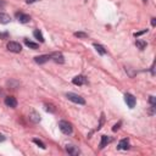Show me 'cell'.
<instances>
[{"instance_id":"27","label":"cell","mask_w":156,"mask_h":156,"mask_svg":"<svg viewBox=\"0 0 156 156\" xmlns=\"http://www.w3.org/2000/svg\"><path fill=\"white\" fill-rule=\"evenodd\" d=\"M151 24H152V26L156 24V18H151Z\"/></svg>"},{"instance_id":"20","label":"cell","mask_w":156,"mask_h":156,"mask_svg":"<svg viewBox=\"0 0 156 156\" xmlns=\"http://www.w3.org/2000/svg\"><path fill=\"white\" fill-rule=\"evenodd\" d=\"M74 35H76V37H78V38H87V37H88V34H87V33H84V32H76V33H74Z\"/></svg>"},{"instance_id":"6","label":"cell","mask_w":156,"mask_h":156,"mask_svg":"<svg viewBox=\"0 0 156 156\" xmlns=\"http://www.w3.org/2000/svg\"><path fill=\"white\" fill-rule=\"evenodd\" d=\"M124 101H126V104L128 105L129 108H133L135 106V98L132 94H126L124 95Z\"/></svg>"},{"instance_id":"25","label":"cell","mask_w":156,"mask_h":156,"mask_svg":"<svg viewBox=\"0 0 156 156\" xmlns=\"http://www.w3.org/2000/svg\"><path fill=\"white\" fill-rule=\"evenodd\" d=\"M9 37V33L6 32V33H0V38H4V39H6Z\"/></svg>"},{"instance_id":"5","label":"cell","mask_w":156,"mask_h":156,"mask_svg":"<svg viewBox=\"0 0 156 156\" xmlns=\"http://www.w3.org/2000/svg\"><path fill=\"white\" fill-rule=\"evenodd\" d=\"M72 83H73L74 85H84V84L88 83V80H87V78H85L84 76L79 74V76H76V77L72 79Z\"/></svg>"},{"instance_id":"9","label":"cell","mask_w":156,"mask_h":156,"mask_svg":"<svg viewBox=\"0 0 156 156\" xmlns=\"http://www.w3.org/2000/svg\"><path fill=\"white\" fill-rule=\"evenodd\" d=\"M49 60H50V55H40V56H35L34 57V61L38 65H43V63L48 62Z\"/></svg>"},{"instance_id":"21","label":"cell","mask_w":156,"mask_h":156,"mask_svg":"<svg viewBox=\"0 0 156 156\" xmlns=\"http://www.w3.org/2000/svg\"><path fill=\"white\" fill-rule=\"evenodd\" d=\"M45 110L49 111V112H55V107H54L52 105H48V104H45Z\"/></svg>"},{"instance_id":"11","label":"cell","mask_w":156,"mask_h":156,"mask_svg":"<svg viewBox=\"0 0 156 156\" xmlns=\"http://www.w3.org/2000/svg\"><path fill=\"white\" fill-rule=\"evenodd\" d=\"M118 150H128L129 149V140L126 138V139H122L119 143H118V146H117Z\"/></svg>"},{"instance_id":"12","label":"cell","mask_w":156,"mask_h":156,"mask_svg":"<svg viewBox=\"0 0 156 156\" xmlns=\"http://www.w3.org/2000/svg\"><path fill=\"white\" fill-rule=\"evenodd\" d=\"M111 138L110 136H107V135H101V141H100V144H99V146H100V149H104L108 143H111Z\"/></svg>"},{"instance_id":"3","label":"cell","mask_w":156,"mask_h":156,"mask_svg":"<svg viewBox=\"0 0 156 156\" xmlns=\"http://www.w3.org/2000/svg\"><path fill=\"white\" fill-rule=\"evenodd\" d=\"M7 50L11 51V52H16V54H18V52H21L22 46H21L20 43H16V41H9V43H7Z\"/></svg>"},{"instance_id":"8","label":"cell","mask_w":156,"mask_h":156,"mask_svg":"<svg viewBox=\"0 0 156 156\" xmlns=\"http://www.w3.org/2000/svg\"><path fill=\"white\" fill-rule=\"evenodd\" d=\"M5 105L9 106V107L15 108V107L17 106V100H16V98H13V96H6V98H5Z\"/></svg>"},{"instance_id":"17","label":"cell","mask_w":156,"mask_h":156,"mask_svg":"<svg viewBox=\"0 0 156 156\" xmlns=\"http://www.w3.org/2000/svg\"><path fill=\"white\" fill-rule=\"evenodd\" d=\"M94 48H95V50H96L100 55H105V54H106V50L104 49V46H102V45H100V44H96V43H95V44H94Z\"/></svg>"},{"instance_id":"28","label":"cell","mask_w":156,"mask_h":156,"mask_svg":"<svg viewBox=\"0 0 156 156\" xmlns=\"http://www.w3.org/2000/svg\"><path fill=\"white\" fill-rule=\"evenodd\" d=\"M4 140H5V136L2 134H0V141H4Z\"/></svg>"},{"instance_id":"23","label":"cell","mask_w":156,"mask_h":156,"mask_svg":"<svg viewBox=\"0 0 156 156\" xmlns=\"http://www.w3.org/2000/svg\"><path fill=\"white\" fill-rule=\"evenodd\" d=\"M147 32V29H144V30H141V32H138V33H135L134 35L135 37H139V35H141V34H144V33H146Z\"/></svg>"},{"instance_id":"18","label":"cell","mask_w":156,"mask_h":156,"mask_svg":"<svg viewBox=\"0 0 156 156\" xmlns=\"http://www.w3.org/2000/svg\"><path fill=\"white\" fill-rule=\"evenodd\" d=\"M135 45L138 46V49H140V50H144V49H145V46H146V41H144V40H140V39H136V41H135Z\"/></svg>"},{"instance_id":"10","label":"cell","mask_w":156,"mask_h":156,"mask_svg":"<svg viewBox=\"0 0 156 156\" xmlns=\"http://www.w3.org/2000/svg\"><path fill=\"white\" fill-rule=\"evenodd\" d=\"M66 151H67L69 155H72V156L79 155V149H78L77 146H74V145H67V146H66Z\"/></svg>"},{"instance_id":"19","label":"cell","mask_w":156,"mask_h":156,"mask_svg":"<svg viewBox=\"0 0 156 156\" xmlns=\"http://www.w3.org/2000/svg\"><path fill=\"white\" fill-rule=\"evenodd\" d=\"M33 143H34V144H37V145H38L40 149H45V144H44L41 140L37 139V138H34V139H33Z\"/></svg>"},{"instance_id":"15","label":"cell","mask_w":156,"mask_h":156,"mask_svg":"<svg viewBox=\"0 0 156 156\" xmlns=\"http://www.w3.org/2000/svg\"><path fill=\"white\" fill-rule=\"evenodd\" d=\"M33 35H34V38L38 39L40 43H44V37H43V34H41V32H40L39 29H35V30L33 32Z\"/></svg>"},{"instance_id":"2","label":"cell","mask_w":156,"mask_h":156,"mask_svg":"<svg viewBox=\"0 0 156 156\" xmlns=\"http://www.w3.org/2000/svg\"><path fill=\"white\" fill-rule=\"evenodd\" d=\"M58 128H60V130H61L63 134H71L72 130H73L72 124L68 123L67 121H60V122H58Z\"/></svg>"},{"instance_id":"26","label":"cell","mask_w":156,"mask_h":156,"mask_svg":"<svg viewBox=\"0 0 156 156\" xmlns=\"http://www.w3.org/2000/svg\"><path fill=\"white\" fill-rule=\"evenodd\" d=\"M35 1H38V0H26L27 4H33V2H35Z\"/></svg>"},{"instance_id":"1","label":"cell","mask_w":156,"mask_h":156,"mask_svg":"<svg viewBox=\"0 0 156 156\" xmlns=\"http://www.w3.org/2000/svg\"><path fill=\"white\" fill-rule=\"evenodd\" d=\"M66 96H67L68 100H71V101L74 102V104H79V105H84V104H85V100H84L80 95H78V94H74V93H67Z\"/></svg>"},{"instance_id":"13","label":"cell","mask_w":156,"mask_h":156,"mask_svg":"<svg viewBox=\"0 0 156 156\" xmlns=\"http://www.w3.org/2000/svg\"><path fill=\"white\" fill-rule=\"evenodd\" d=\"M29 119H30L33 123H38V122H40V116H39V113H38L37 111H32V112L29 113Z\"/></svg>"},{"instance_id":"29","label":"cell","mask_w":156,"mask_h":156,"mask_svg":"<svg viewBox=\"0 0 156 156\" xmlns=\"http://www.w3.org/2000/svg\"><path fill=\"white\" fill-rule=\"evenodd\" d=\"M144 1H146V0H144Z\"/></svg>"},{"instance_id":"4","label":"cell","mask_w":156,"mask_h":156,"mask_svg":"<svg viewBox=\"0 0 156 156\" xmlns=\"http://www.w3.org/2000/svg\"><path fill=\"white\" fill-rule=\"evenodd\" d=\"M50 60H52L54 62L60 63V65L65 62V57H63V55L61 52H52V54H50Z\"/></svg>"},{"instance_id":"22","label":"cell","mask_w":156,"mask_h":156,"mask_svg":"<svg viewBox=\"0 0 156 156\" xmlns=\"http://www.w3.org/2000/svg\"><path fill=\"white\" fill-rule=\"evenodd\" d=\"M149 101H150V104H151V106H155V104H156V101H155V98H154V96H150V99H149Z\"/></svg>"},{"instance_id":"16","label":"cell","mask_w":156,"mask_h":156,"mask_svg":"<svg viewBox=\"0 0 156 156\" xmlns=\"http://www.w3.org/2000/svg\"><path fill=\"white\" fill-rule=\"evenodd\" d=\"M24 44H26L28 48L33 49V50H37V49L39 48V44H37V43H33V41H30V40H28V39H24Z\"/></svg>"},{"instance_id":"24","label":"cell","mask_w":156,"mask_h":156,"mask_svg":"<svg viewBox=\"0 0 156 156\" xmlns=\"http://www.w3.org/2000/svg\"><path fill=\"white\" fill-rule=\"evenodd\" d=\"M119 126H121V122H118L117 124H115V126H113V128H112V130H113V132H116V130L119 128Z\"/></svg>"},{"instance_id":"7","label":"cell","mask_w":156,"mask_h":156,"mask_svg":"<svg viewBox=\"0 0 156 156\" xmlns=\"http://www.w3.org/2000/svg\"><path fill=\"white\" fill-rule=\"evenodd\" d=\"M16 18H17L21 23H27V22L30 21V16H29V15H26V13H23V12H17V13H16Z\"/></svg>"},{"instance_id":"14","label":"cell","mask_w":156,"mask_h":156,"mask_svg":"<svg viewBox=\"0 0 156 156\" xmlns=\"http://www.w3.org/2000/svg\"><path fill=\"white\" fill-rule=\"evenodd\" d=\"M10 21H11V17H10L7 13H5V12H0V23L6 24V23H9Z\"/></svg>"}]
</instances>
